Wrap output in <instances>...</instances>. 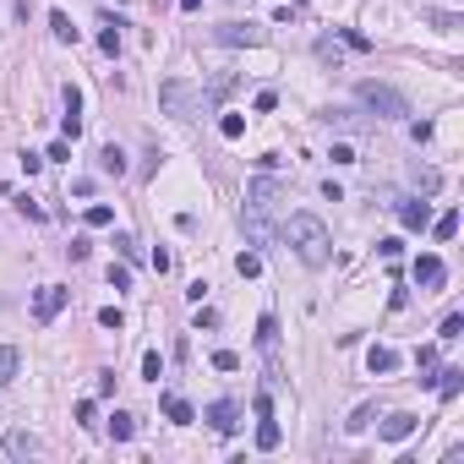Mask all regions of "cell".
Returning a JSON list of instances; mask_svg holds the SVG:
<instances>
[{"label":"cell","instance_id":"6da1fadb","mask_svg":"<svg viewBox=\"0 0 464 464\" xmlns=\"http://www.w3.org/2000/svg\"><path fill=\"white\" fill-rule=\"evenodd\" d=\"M284 246H295V257L306 268H328V257H334L328 224H322L317 213H290V219H284Z\"/></svg>","mask_w":464,"mask_h":464},{"label":"cell","instance_id":"7a4b0ae2","mask_svg":"<svg viewBox=\"0 0 464 464\" xmlns=\"http://www.w3.org/2000/svg\"><path fill=\"white\" fill-rule=\"evenodd\" d=\"M279 202H284V186H279L274 175L246 181V213H240V224H246V240H252V246H268V219L279 213Z\"/></svg>","mask_w":464,"mask_h":464},{"label":"cell","instance_id":"3957f363","mask_svg":"<svg viewBox=\"0 0 464 464\" xmlns=\"http://www.w3.org/2000/svg\"><path fill=\"white\" fill-rule=\"evenodd\" d=\"M355 99L372 109L377 121H404V115H410V99H404L399 87H388V83H360Z\"/></svg>","mask_w":464,"mask_h":464},{"label":"cell","instance_id":"277c9868","mask_svg":"<svg viewBox=\"0 0 464 464\" xmlns=\"http://www.w3.org/2000/svg\"><path fill=\"white\" fill-rule=\"evenodd\" d=\"M159 109H164V115H175V121H191V109H197V87H191L186 77H169V83H159Z\"/></svg>","mask_w":464,"mask_h":464},{"label":"cell","instance_id":"5b68a950","mask_svg":"<svg viewBox=\"0 0 464 464\" xmlns=\"http://www.w3.org/2000/svg\"><path fill=\"white\" fill-rule=\"evenodd\" d=\"M66 300H71V290H61V284H44L39 295H33V322H55V317L66 312Z\"/></svg>","mask_w":464,"mask_h":464},{"label":"cell","instance_id":"8992f818","mask_svg":"<svg viewBox=\"0 0 464 464\" xmlns=\"http://www.w3.org/2000/svg\"><path fill=\"white\" fill-rule=\"evenodd\" d=\"M202 421H208L219 437H230L235 426H240V404H235V399H219V404H208V410H202Z\"/></svg>","mask_w":464,"mask_h":464},{"label":"cell","instance_id":"52a82bcc","mask_svg":"<svg viewBox=\"0 0 464 464\" xmlns=\"http://www.w3.org/2000/svg\"><path fill=\"white\" fill-rule=\"evenodd\" d=\"M399 224L410 235H421L426 224H432V202H426V197H399Z\"/></svg>","mask_w":464,"mask_h":464},{"label":"cell","instance_id":"ba28073f","mask_svg":"<svg viewBox=\"0 0 464 464\" xmlns=\"http://www.w3.org/2000/svg\"><path fill=\"white\" fill-rule=\"evenodd\" d=\"M410 274H415V284H432V290H437V284L448 279V268H443V257H437V252H421L415 262H410Z\"/></svg>","mask_w":464,"mask_h":464},{"label":"cell","instance_id":"9c48e42d","mask_svg":"<svg viewBox=\"0 0 464 464\" xmlns=\"http://www.w3.org/2000/svg\"><path fill=\"white\" fill-rule=\"evenodd\" d=\"M257 350H262L268 360H279V317L274 312L257 317Z\"/></svg>","mask_w":464,"mask_h":464},{"label":"cell","instance_id":"30bf717a","mask_svg":"<svg viewBox=\"0 0 464 464\" xmlns=\"http://www.w3.org/2000/svg\"><path fill=\"white\" fill-rule=\"evenodd\" d=\"M366 372H372V377H388V372H399V350H388V344H372V350H366Z\"/></svg>","mask_w":464,"mask_h":464},{"label":"cell","instance_id":"8fae6325","mask_svg":"<svg viewBox=\"0 0 464 464\" xmlns=\"http://www.w3.org/2000/svg\"><path fill=\"white\" fill-rule=\"evenodd\" d=\"M6 453H11V459H33V453H39V437L22 432V426H11V432H6Z\"/></svg>","mask_w":464,"mask_h":464},{"label":"cell","instance_id":"7c38bea8","mask_svg":"<svg viewBox=\"0 0 464 464\" xmlns=\"http://www.w3.org/2000/svg\"><path fill=\"white\" fill-rule=\"evenodd\" d=\"M159 410H164V421H175V426H191V421H197V410H191L181 393H164V399H159Z\"/></svg>","mask_w":464,"mask_h":464},{"label":"cell","instance_id":"4fadbf2b","mask_svg":"<svg viewBox=\"0 0 464 464\" xmlns=\"http://www.w3.org/2000/svg\"><path fill=\"white\" fill-rule=\"evenodd\" d=\"M432 382H437L443 404H453V399H459V388H464V372H459V366H443V372H432Z\"/></svg>","mask_w":464,"mask_h":464},{"label":"cell","instance_id":"5bb4252c","mask_svg":"<svg viewBox=\"0 0 464 464\" xmlns=\"http://www.w3.org/2000/svg\"><path fill=\"white\" fill-rule=\"evenodd\" d=\"M415 426H421V415H404V410H399V415H388V421H382V437H388V443H404Z\"/></svg>","mask_w":464,"mask_h":464},{"label":"cell","instance_id":"9a60e30c","mask_svg":"<svg viewBox=\"0 0 464 464\" xmlns=\"http://www.w3.org/2000/svg\"><path fill=\"white\" fill-rule=\"evenodd\" d=\"M213 39H219V44H257V39H262V33H257L252 22H224V28L213 33Z\"/></svg>","mask_w":464,"mask_h":464},{"label":"cell","instance_id":"2e32d148","mask_svg":"<svg viewBox=\"0 0 464 464\" xmlns=\"http://www.w3.org/2000/svg\"><path fill=\"white\" fill-rule=\"evenodd\" d=\"M99 169H104V175H115V181H121V175H126V148H115V142H104V148H99Z\"/></svg>","mask_w":464,"mask_h":464},{"label":"cell","instance_id":"e0dca14e","mask_svg":"<svg viewBox=\"0 0 464 464\" xmlns=\"http://www.w3.org/2000/svg\"><path fill=\"white\" fill-rule=\"evenodd\" d=\"M279 443H284V432H279V421H274V415H257V448H262V453H274Z\"/></svg>","mask_w":464,"mask_h":464},{"label":"cell","instance_id":"ac0fdd59","mask_svg":"<svg viewBox=\"0 0 464 464\" xmlns=\"http://www.w3.org/2000/svg\"><path fill=\"white\" fill-rule=\"evenodd\" d=\"M49 33H55L61 44H77V39H83V28H71V17H66V11H49Z\"/></svg>","mask_w":464,"mask_h":464},{"label":"cell","instance_id":"d6986e66","mask_svg":"<svg viewBox=\"0 0 464 464\" xmlns=\"http://www.w3.org/2000/svg\"><path fill=\"white\" fill-rule=\"evenodd\" d=\"M109 437H115V443H131V437H137V421H131L126 410H115V415H109Z\"/></svg>","mask_w":464,"mask_h":464},{"label":"cell","instance_id":"ffe728a7","mask_svg":"<svg viewBox=\"0 0 464 464\" xmlns=\"http://www.w3.org/2000/svg\"><path fill=\"white\" fill-rule=\"evenodd\" d=\"M426 230L437 235V240H453V235H459V213H453V208H448V213H437V219H432Z\"/></svg>","mask_w":464,"mask_h":464},{"label":"cell","instance_id":"44dd1931","mask_svg":"<svg viewBox=\"0 0 464 464\" xmlns=\"http://www.w3.org/2000/svg\"><path fill=\"white\" fill-rule=\"evenodd\" d=\"M421 17L432 22L437 33H459V28H464V17H459V11H421Z\"/></svg>","mask_w":464,"mask_h":464},{"label":"cell","instance_id":"7402d4cb","mask_svg":"<svg viewBox=\"0 0 464 464\" xmlns=\"http://www.w3.org/2000/svg\"><path fill=\"white\" fill-rule=\"evenodd\" d=\"M83 219H87V230H109V224H115V208H109V202H93Z\"/></svg>","mask_w":464,"mask_h":464},{"label":"cell","instance_id":"603a6c76","mask_svg":"<svg viewBox=\"0 0 464 464\" xmlns=\"http://www.w3.org/2000/svg\"><path fill=\"white\" fill-rule=\"evenodd\" d=\"M17 366H22V355L11 350V344H0V388H6V382L17 377Z\"/></svg>","mask_w":464,"mask_h":464},{"label":"cell","instance_id":"cb8c5ba5","mask_svg":"<svg viewBox=\"0 0 464 464\" xmlns=\"http://www.w3.org/2000/svg\"><path fill=\"white\" fill-rule=\"evenodd\" d=\"M99 49H104L109 61L121 55V22H104V33H99Z\"/></svg>","mask_w":464,"mask_h":464},{"label":"cell","instance_id":"d4e9b609","mask_svg":"<svg viewBox=\"0 0 464 464\" xmlns=\"http://www.w3.org/2000/svg\"><path fill=\"white\" fill-rule=\"evenodd\" d=\"M219 137H224V142H240V137H246V115H224V121H219Z\"/></svg>","mask_w":464,"mask_h":464},{"label":"cell","instance_id":"484cf974","mask_svg":"<svg viewBox=\"0 0 464 464\" xmlns=\"http://www.w3.org/2000/svg\"><path fill=\"white\" fill-rule=\"evenodd\" d=\"M377 421V404H360L355 415H350V421H344V432H366V426Z\"/></svg>","mask_w":464,"mask_h":464},{"label":"cell","instance_id":"4316f807","mask_svg":"<svg viewBox=\"0 0 464 464\" xmlns=\"http://www.w3.org/2000/svg\"><path fill=\"white\" fill-rule=\"evenodd\" d=\"M235 274H240V279H257V274H262V257H257V252H240V257H235Z\"/></svg>","mask_w":464,"mask_h":464},{"label":"cell","instance_id":"83f0119b","mask_svg":"<svg viewBox=\"0 0 464 464\" xmlns=\"http://www.w3.org/2000/svg\"><path fill=\"white\" fill-rule=\"evenodd\" d=\"M142 377H148V382L164 377V355H159V350H148V355H142Z\"/></svg>","mask_w":464,"mask_h":464},{"label":"cell","instance_id":"f1b7e54d","mask_svg":"<svg viewBox=\"0 0 464 464\" xmlns=\"http://www.w3.org/2000/svg\"><path fill=\"white\" fill-rule=\"evenodd\" d=\"M459 334H464V317H459V312H448V317H443V334H437V338H443V344H453Z\"/></svg>","mask_w":464,"mask_h":464},{"label":"cell","instance_id":"f546056e","mask_svg":"<svg viewBox=\"0 0 464 464\" xmlns=\"http://www.w3.org/2000/svg\"><path fill=\"white\" fill-rule=\"evenodd\" d=\"M109 290H115V295H121V290H131V268H126V262H121V268L109 262Z\"/></svg>","mask_w":464,"mask_h":464},{"label":"cell","instance_id":"4dcf8cb0","mask_svg":"<svg viewBox=\"0 0 464 464\" xmlns=\"http://www.w3.org/2000/svg\"><path fill=\"white\" fill-rule=\"evenodd\" d=\"M99 328H109V334H121V328H126V317H121V306H104V312H99Z\"/></svg>","mask_w":464,"mask_h":464},{"label":"cell","instance_id":"1f68e13d","mask_svg":"<svg viewBox=\"0 0 464 464\" xmlns=\"http://www.w3.org/2000/svg\"><path fill=\"white\" fill-rule=\"evenodd\" d=\"M213 372H240V355L235 350H213Z\"/></svg>","mask_w":464,"mask_h":464},{"label":"cell","instance_id":"d6a6232c","mask_svg":"<svg viewBox=\"0 0 464 464\" xmlns=\"http://www.w3.org/2000/svg\"><path fill=\"white\" fill-rule=\"evenodd\" d=\"M11 202H17V213H22V219H44V208H39V202H33V197H28V191H17Z\"/></svg>","mask_w":464,"mask_h":464},{"label":"cell","instance_id":"836d02e7","mask_svg":"<svg viewBox=\"0 0 464 464\" xmlns=\"http://www.w3.org/2000/svg\"><path fill=\"white\" fill-rule=\"evenodd\" d=\"M115 252L126 257V262H137V257H142V246H137V240H131V235H115Z\"/></svg>","mask_w":464,"mask_h":464},{"label":"cell","instance_id":"e575fe53","mask_svg":"<svg viewBox=\"0 0 464 464\" xmlns=\"http://www.w3.org/2000/svg\"><path fill=\"white\" fill-rule=\"evenodd\" d=\"M415 366H421V372H437V350H432V344H421V355H415ZM421 382H432V377H421Z\"/></svg>","mask_w":464,"mask_h":464},{"label":"cell","instance_id":"d590c367","mask_svg":"<svg viewBox=\"0 0 464 464\" xmlns=\"http://www.w3.org/2000/svg\"><path fill=\"white\" fill-rule=\"evenodd\" d=\"M66 252H71V262H87V252H93V240H87V235H77V240H71Z\"/></svg>","mask_w":464,"mask_h":464},{"label":"cell","instance_id":"8d00e7d4","mask_svg":"<svg viewBox=\"0 0 464 464\" xmlns=\"http://www.w3.org/2000/svg\"><path fill=\"white\" fill-rule=\"evenodd\" d=\"M415 186H421V191H437V186H443V175H437V169H421V175H415Z\"/></svg>","mask_w":464,"mask_h":464},{"label":"cell","instance_id":"74e56055","mask_svg":"<svg viewBox=\"0 0 464 464\" xmlns=\"http://www.w3.org/2000/svg\"><path fill=\"white\" fill-rule=\"evenodd\" d=\"M377 252H382V257H388V262H393V257H399V252H404V240H399V235H388V240H377Z\"/></svg>","mask_w":464,"mask_h":464},{"label":"cell","instance_id":"f35d334b","mask_svg":"<svg viewBox=\"0 0 464 464\" xmlns=\"http://www.w3.org/2000/svg\"><path fill=\"white\" fill-rule=\"evenodd\" d=\"M344 44H350V49H360V55L372 49V39H366V33H355V28H344Z\"/></svg>","mask_w":464,"mask_h":464},{"label":"cell","instance_id":"ab89813d","mask_svg":"<svg viewBox=\"0 0 464 464\" xmlns=\"http://www.w3.org/2000/svg\"><path fill=\"white\" fill-rule=\"evenodd\" d=\"M328 159H334V164H355V148H350V142H334V153H328Z\"/></svg>","mask_w":464,"mask_h":464},{"label":"cell","instance_id":"60d3db41","mask_svg":"<svg viewBox=\"0 0 464 464\" xmlns=\"http://www.w3.org/2000/svg\"><path fill=\"white\" fill-rule=\"evenodd\" d=\"M252 104H257V109H262V115H268V109H274V104H279V93H274V87H262V93H257Z\"/></svg>","mask_w":464,"mask_h":464},{"label":"cell","instance_id":"b9f144b4","mask_svg":"<svg viewBox=\"0 0 464 464\" xmlns=\"http://www.w3.org/2000/svg\"><path fill=\"white\" fill-rule=\"evenodd\" d=\"M49 159H71V142H66V137H61V142H49V153H44V164H49Z\"/></svg>","mask_w":464,"mask_h":464},{"label":"cell","instance_id":"7bdbcfd3","mask_svg":"<svg viewBox=\"0 0 464 464\" xmlns=\"http://www.w3.org/2000/svg\"><path fill=\"white\" fill-rule=\"evenodd\" d=\"M93 388H99V399H109V393H115V372H99V382H93Z\"/></svg>","mask_w":464,"mask_h":464},{"label":"cell","instance_id":"ee69618b","mask_svg":"<svg viewBox=\"0 0 464 464\" xmlns=\"http://www.w3.org/2000/svg\"><path fill=\"white\" fill-rule=\"evenodd\" d=\"M181 11H202V0H181Z\"/></svg>","mask_w":464,"mask_h":464}]
</instances>
